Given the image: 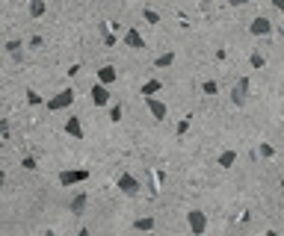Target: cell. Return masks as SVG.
Segmentation results:
<instances>
[{"label": "cell", "mask_w": 284, "mask_h": 236, "mask_svg": "<svg viewBox=\"0 0 284 236\" xmlns=\"http://www.w3.org/2000/svg\"><path fill=\"white\" fill-rule=\"evenodd\" d=\"M116 186H119V189H122L124 195H139V192H142V183H139V180H136L133 174H127V171L116 177Z\"/></svg>", "instance_id": "277c9868"}, {"label": "cell", "mask_w": 284, "mask_h": 236, "mask_svg": "<svg viewBox=\"0 0 284 236\" xmlns=\"http://www.w3.org/2000/svg\"><path fill=\"white\" fill-rule=\"evenodd\" d=\"M228 3H231V6H246L248 0H228Z\"/></svg>", "instance_id": "4dcf8cb0"}, {"label": "cell", "mask_w": 284, "mask_h": 236, "mask_svg": "<svg viewBox=\"0 0 284 236\" xmlns=\"http://www.w3.org/2000/svg\"><path fill=\"white\" fill-rule=\"evenodd\" d=\"M27 103H30V106H42L45 98H42L39 92H33V89H30V92H27Z\"/></svg>", "instance_id": "ffe728a7"}, {"label": "cell", "mask_w": 284, "mask_h": 236, "mask_svg": "<svg viewBox=\"0 0 284 236\" xmlns=\"http://www.w3.org/2000/svg\"><path fill=\"white\" fill-rule=\"evenodd\" d=\"M264 236H278V233H275V230H266V233H264Z\"/></svg>", "instance_id": "836d02e7"}, {"label": "cell", "mask_w": 284, "mask_h": 236, "mask_svg": "<svg viewBox=\"0 0 284 236\" xmlns=\"http://www.w3.org/2000/svg\"><path fill=\"white\" fill-rule=\"evenodd\" d=\"M142 18H145V24H160V15L154 9H142Z\"/></svg>", "instance_id": "44dd1931"}, {"label": "cell", "mask_w": 284, "mask_h": 236, "mask_svg": "<svg viewBox=\"0 0 284 236\" xmlns=\"http://www.w3.org/2000/svg\"><path fill=\"white\" fill-rule=\"evenodd\" d=\"M0 133L9 136V121H6V118H0Z\"/></svg>", "instance_id": "f1b7e54d"}, {"label": "cell", "mask_w": 284, "mask_h": 236, "mask_svg": "<svg viewBox=\"0 0 284 236\" xmlns=\"http://www.w3.org/2000/svg\"><path fill=\"white\" fill-rule=\"evenodd\" d=\"M110 121H116V124L122 121V103H113L110 106Z\"/></svg>", "instance_id": "603a6c76"}, {"label": "cell", "mask_w": 284, "mask_h": 236, "mask_svg": "<svg viewBox=\"0 0 284 236\" xmlns=\"http://www.w3.org/2000/svg\"><path fill=\"white\" fill-rule=\"evenodd\" d=\"M21 48H24V42H18V38L6 42V51H9V56H12L15 62H21V59H24V51H21Z\"/></svg>", "instance_id": "4fadbf2b"}, {"label": "cell", "mask_w": 284, "mask_h": 236, "mask_svg": "<svg viewBox=\"0 0 284 236\" xmlns=\"http://www.w3.org/2000/svg\"><path fill=\"white\" fill-rule=\"evenodd\" d=\"M83 180H89L86 169H65V171H59V186H74V183H83Z\"/></svg>", "instance_id": "7a4b0ae2"}, {"label": "cell", "mask_w": 284, "mask_h": 236, "mask_svg": "<svg viewBox=\"0 0 284 236\" xmlns=\"http://www.w3.org/2000/svg\"><path fill=\"white\" fill-rule=\"evenodd\" d=\"M201 92L213 98V95H216V92H219V83H216V80H204V83H201Z\"/></svg>", "instance_id": "d6986e66"}, {"label": "cell", "mask_w": 284, "mask_h": 236, "mask_svg": "<svg viewBox=\"0 0 284 236\" xmlns=\"http://www.w3.org/2000/svg\"><path fill=\"white\" fill-rule=\"evenodd\" d=\"M42 45H45L42 35H33V38H30V48H42Z\"/></svg>", "instance_id": "484cf974"}, {"label": "cell", "mask_w": 284, "mask_h": 236, "mask_svg": "<svg viewBox=\"0 0 284 236\" xmlns=\"http://www.w3.org/2000/svg\"><path fill=\"white\" fill-rule=\"evenodd\" d=\"M104 42H106V48H113L116 45V35L113 33H104Z\"/></svg>", "instance_id": "83f0119b"}, {"label": "cell", "mask_w": 284, "mask_h": 236, "mask_svg": "<svg viewBox=\"0 0 284 236\" xmlns=\"http://www.w3.org/2000/svg\"><path fill=\"white\" fill-rule=\"evenodd\" d=\"M190 118H193V115H187V118H181V121H178V127H175V133H178V136H184V133L190 130Z\"/></svg>", "instance_id": "7402d4cb"}, {"label": "cell", "mask_w": 284, "mask_h": 236, "mask_svg": "<svg viewBox=\"0 0 284 236\" xmlns=\"http://www.w3.org/2000/svg\"><path fill=\"white\" fill-rule=\"evenodd\" d=\"M45 236H56V233H53V230H48V233H45Z\"/></svg>", "instance_id": "e575fe53"}, {"label": "cell", "mask_w": 284, "mask_h": 236, "mask_svg": "<svg viewBox=\"0 0 284 236\" xmlns=\"http://www.w3.org/2000/svg\"><path fill=\"white\" fill-rule=\"evenodd\" d=\"M65 133L71 136V139H83V124H80V118H65Z\"/></svg>", "instance_id": "30bf717a"}, {"label": "cell", "mask_w": 284, "mask_h": 236, "mask_svg": "<svg viewBox=\"0 0 284 236\" xmlns=\"http://www.w3.org/2000/svg\"><path fill=\"white\" fill-rule=\"evenodd\" d=\"M248 62H252V68H264L266 65V56L264 53H252V59H248Z\"/></svg>", "instance_id": "cb8c5ba5"}, {"label": "cell", "mask_w": 284, "mask_h": 236, "mask_svg": "<svg viewBox=\"0 0 284 236\" xmlns=\"http://www.w3.org/2000/svg\"><path fill=\"white\" fill-rule=\"evenodd\" d=\"M248 33H252V35H258V38H261V35H272V33H275V24H272L269 18L258 15L252 24H248Z\"/></svg>", "instance_id": "5b68a950"}, {"label": "cell", "mask_w": 284, "mask_h": 236, "mask_svg": "<svg viewBox=\"0 0 284 236\" xmlns=\"http://www.w3.org/2000/svg\"><path fill=\"white\" fill-rule=\"evenodd\" d=\"M187 224H190V233H193V236H201V233L207 230V216H204L201 210H190V213H187Z\"/></svg>", "instance_id": "3957f363"}, {"label": "cell", "mask_w": 284, "mask_h": 236, "mask_svg": "<svg viewBox=\"0 0 284 236\" xmlns=\"http://www.w3.org/2000/svg\"><path fill=\"white\" fill-rule=\"evenodd\" d=\"M92 103L95 106H106V103H110V89L101 86V83H95L92 86Z\"/></svg>", "instance_id": "52a82bcc"}, {"label": "cell", "mask_w": 284, "mask_h": 236, "mask_svg": "<svg viewBox=\"0 0 284 236\" xmlns=\"http://www.w3.org/2000/svg\"><path fill=\"white\" fill-rule=\"evenodd\" d=\"M21 166H24L27 171H36V169H39V163H36L33 156H24V160H21Z\"/></svg>", "instance_id": "d4e9b609"}, {"label": "cell", "mask_w": 284, "mask_h": 236, "mask_svg": "<svg viewBox=\"0 0 284 236\" xmlns=\"http://www.w3.org/2000/svg\"><path fill=\"white\" fill-rule=\"evenodd\" d=\"M160 89H163V83H160V80H148L145 86H142V95H145V98H154Z\"/></svg>", "instance_id": "e0dca14e"}, {"label": "cell", "mask_w": 284, "mask_h": 236, "mask_svg": "<svg viewBox=\"0 0 284 236\" xmlns=\"http://www.w3.org/2000/svg\"><path fill=\"white\" fill-rule=\"evenodd\" d=\"M124 45H127V48H133V51H142V48H145V38H142V33H139V30H133V27H130V30L124 33Z\"/></svg>", "instance_id": "ba28073f"}, {"label": "cell", "mask_w": 284, "mask_h": 236, "mask_svg": "<svg viewBox=\"0 0 284 236\" xmlns=\"http://www.w3.org/2000/svg\"><path fill=\"white\" fill-rule=\"evenodd\" d=\"M116 80H119V71H116L113 65H104V68L98 71V83H101V86H113Z\"/></svg>", "instance_id": "9c48e42d"}, {"label": "cell", "mask_w": 284, "mask_h": 236, "mask_svg": "<svg viewBox=\"0 0 284 236\" xmlns=\"http://www.w3.org/2000/svg\"><path fill=\"white\" fill-rule=\"evenodd\" d=\"M77 236H92V233H89V230L83 227V230H77Z\"/></svg>", "instance_id": "1f68e13d"}, {"label": "cell", "mask_w": 284, "mask_h": 236, "mask_svg": "<svg viewBox=\"0 0 284 236\" xmlns=\"http://www.w3.org/2000/svg\"><path fill=\"white\" fill-rule=\"evenodd\" d=\"M272 153H275L272 145H261V156H272Z\"/></svg>", "instance_id": "4316f807"}, {"label": "cell", "mask_w": 284, "mask_h": 236, "mask_svg": "<svg viewBox=\"0 0 284 236\" xmlns=\"http://www.w3.org/2000/svg\"><path fill=\"white\" fill-rule=\"evenodd\" d=\"M71 103H74V89H62V92H56L53 98H48V109H51V112L68 109Z\"/></svg>", "instance_id": "6da1fadb"}, {"label": "cell", "mask_w": 284, "mask_h": 236, "mask_svg": "<svg viewBox=\"0 0 284 236\" xmlns=\"http://www.w3.org/2000/svg\"><path fill=\"white\" fill-rule=\"evenodd\" d=\"M3 183H6V174H3V171H0V186H3Z\"/></svg>", "instance_id": "d6a6232c"}, {"label": "cell", "mask_w": 284, "mask_h": 236, "mask_svg": "<svg viewBox=\"0 0 284 236\" xmlns=\"http://www.w3.org/2000/svg\"><path fill=\"white\" fill-rule=\"evenodd\" d=\"M234 163H237V151H222V153H219V160H216L219 169H231Z\"/></svg>", "instance_id": "5bb4252c"}, {"label": "cell", "mask_w": 284, "mask_h": 236, "mask_svg": "<svg viewBox=\"0 0 284 236\" xmlns=\"http://www.w3.org/2000/svg\"><path fill=\"white\" fill-rule=\"evenodd\" d=\"M145 103H148V109H151V115L157 118V121H163V118H166V103L163 101H157V98H145Z\"/></svg>", "instance_id": "8fae6325"}, {"label": "cell", "mask_w": 284, "mask_h": 236, "mask_svg": "<svg viewBox=\"0 0 284 236\" xmlns=\"http://www.w3.org/2000/svg\"><path fill=\"white\" fill-rule=\"evenodd\" d=\"M48 12V3H45V0H30V15L33 18H42Z\"/></svg>", "instance_id": "2e32d148"}, {"label": "cell", "mask_w": 284, "mask_h": 236, "mask_svg": "<svg viewBox=\"0 0 284 236\" xmlns=\"http://www.w3.org/2000/svg\"><path fill=\"white\" fill-rule=\"evenodd\" d=\"M133 230H139V233H148V230H154V219H151V216H142V219H136V221H133Z\"/></svg>", "instance_id": "9a60e30c"}, {"label": "cell", "mask_w": 284, "mask_h": 236, "mask_svg": "<svg viewBox=\"0 0 284 236\" xmlns=\"http://www.w3.org/2000/svg\"><path fill=\"white\" fill-rule=\"evenodd\" d=\"M172 62H175V53L169 51V53H160V56L154 59V68H169Z\"/></svg>", "instance_id": "ac0fdd59"}, {"label": "cell", "mask_w": 284, "mask_h": 236, "mask_svg": "<svg viewBox=\"0 0 284 236\" xmlns=\"http://www.w3.org/2000/svg\"><path fill=\"white\" fill-rule=\"evenodd\" d=\"M86 204H89V198H86V192L74 195V198H71V213H74V216H80V213L86 210Z\"/></svg>", "instance_id": "7c38bea8"}, {"label": "cell", "mask_w": 284, "mask_h": 236, "mask_svg": "<svg viewBox=\"0 0 284 236\" xmlns=\"http://www.w3.org/2000/svg\"><path fill=\"white\" fill-rule=\"evenodd\" d=\"M272 9H278V12H281V9H284V0H272Z\"/></svg>", "instance_id": "f546056e"}, {"label": "cell", "mask_w": 284, "mask_h": 236, "mask_svg": "<svg viewBox=\"0 0 284 236\" xmlns=\"http://www.w3.org/2000/svg\"><path fill=\"white\" fill-rule=\"evenodd\" d=\"M246 95H248V77H240V80L234 83V89H231V101L237 106H243L246 103Z\"/></svg>", "instance_id": "8992f818"}]
</instances>
